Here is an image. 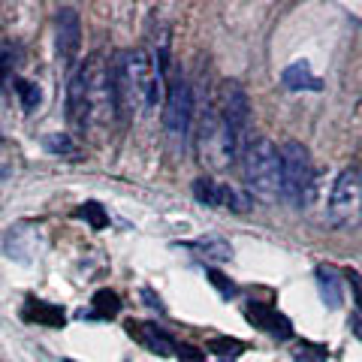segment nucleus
<instances>
[{"label":"nucleus","mask_w":362,"mask_h":362,"mask_svg":"<svg viewBox=\"0 0 362 362\" xmlns=\"http://www.w3.org/2000/svg\"><path fill=\"white\" fill-rule=\"evenodd\" d=\"M112 85H115V112L121 118H133L136 112H148L160 100L163 70L142 49L118 54L112 64Z\"/></svg>","instance_id":"1"},{"label":"nucleus","mask_w":362,"mask_h":362,"mask_svg":"<svg viewBox=\"0 0 362 362\" xmlns=\"http://www.w3.org/2000/svg\"><path fill=\"white\" fill-rule=\"evenodd\" d=\"M245 181L257 197L272 199L284 187L281 175V151L272 139H254L245 145Z\"/></svg>","instance_id":"2"},{"label":"nucleus","mask_w":362,"mask_h":362,"mask_svg":"<svg viewBox=\"0 0 362 362\" xmlns=\"http://www.w3.org/2000/svg\"><path fill=\"white\" fill-rule=\"evenodd\" d=\"M239 139L230 130V124L223 121V115L211 112L209 106L199 115V130H197V148H199V160L209 163L211 169H226L233 163L235 151H239Z\"/></svg>","instance_id":"3"},{"label":"nucleus","mask_w":362,"mask_h":362,"mask_svg":"<svg viewBox=\"0 0 362 362\" xmlns=\"http://www.w3.org/2000/svg\"><path fill=\"white\" fill-rule=\"evenodd\" d=\"M281 175H284V187L281 194L290 199V206L302 209L311 197V185H314V169H311V157L308 148L302 142L290 139L281 148Z\"/></svg>","instance_id":"4"},{"label":"nucleus","mask_w":362,"mask_h":362,"mask_svg":"<svg viewBox=\"0 0 362 362\" xmlns=\"http://www.w3.org/2000/svg\"><path fill=\"white\" fill-rule=\"evenodd\" d=\"M362 221V169L347 166L332 185L329 223L335 230H350Z\"/></svg>","instance_id":"5"},{"label":"nucleus","mask_w":362,"mask_h":362,"mask_svg":"<svg viewBox=\"0 0 362 362\" xmlns=\"http://www.w3.org/2000/svg\"><path fill=\"white\" fill-rule=\"evenodd\" d=\"M190 118H194V90L185 78H175L169 85V97H166V109H163V127L173 139L185 142L187 130H190Z\"/></svg>","instance_id":"6"},{"label":"nucleus","mask_w":362,"mask_h":362,"mask_svg":"<svg viewBox=\"0 0 362 362\" xmlns=\"http://www.w3.org/2000/svg\"><path fill=\"white\" fill-rule=\"evenodd\" d=\"M54 28H58V37H54L58 58L64 66H70L76 61L78 49H82V21H78V13L73 6H61L58 18H54Z\"/></svg>","instance_id":"7"},{"label":"nucleus","mask_w":362,"mask_h":362,"mask_svg":"<svg viewBox=\"0 0 362 362\" xmlns=\"http://www.w3.org/2000/svg\"><path fill=\"white\" fill-rule=\"evenodd\" d=\"M66 115H70L73 127H88L94 118V106H90V90H88V66H82L66 85Z\"/></svg>","instance_id":"8"},{"label":"nucleus","mask_w":362,"mask_h":362,"mask_svg":"<svg viewBox=\"0 0 362 362\" xmlns=\"http://www.w3.org/2000/svg\"><path fill=\"white\" fill-rule=\"evenodd\" d=\"M245 317L257 326V329L269 332L272 338H278V341H287V338L293 335L290 320L278 308H272L269 302H247L245 305Z\"/></svg>","instance_id":"9"},{"label":"nucleus","mask_w":362,"mask_h":362,"mask_svg":"<svg viewBox=\"0 0 362 362\" xmlns=\"http://www.w3.org/2000/svg\"><path fill=\"white\" fill-rule=\"evenodd\" d=\"M223 121L230 124V130L235 133V139L242 142V136L247 133V121H251V103H247V94L242 85H226L223 90V109H221Z\"/></svg>","instance_id":"10"},{"label":"nucleus","mask_w":362,"mask_h":362,"mask_svg":"<svg viewBox=\"0 0 362 362\" xmlns=\"http://www.w3.org/2000/svg\"><path fill=\"white\" fill-rule=\"evenodd\" d=\"M127 335L133 338L136 344H142L145 350H151L157 356H173L175 354V341L169 338L160 326L154 323H142V320H127Z\"/></svg>","instance_id":"11"},{"label":"nucleus","mask_w":362,"mask_h":362,"mask_svg":"<svg viewBox=\"0 0 362 362\" xmlns=\"http://www.w3.org/2000/svg\"><path fill=\"white\" fill-rule=\"evenodd\" d=\"M194 197L209 209H221V206H233L235 211L245 209V199L235 194L233 187L218 185V181H211V178H197L194 181Z\"/></svg>","instance_id":"12"},{"label":"nucleus","mask_w":362,"mask_h":362,"mask_svg":"<svg viewBox=\"0 0 362 362\" xmlns=\"http://www.w3.org/2000/svg\"><path fill=\"white\" fill-rule=\"evenodd\" d=\"M21 317L37 326H49V329H61V326L66 323V314L61 305L54 302H42V299H28L25 308H21Z\"/></svg>","instance_id":"13"},{"label":"nucleus","mask_w":362,"mask_h":362,"mask_svg":"<svg viewBox=\"0 0 362 362\" xmlns=\"http://www.w3.org/2000/svg\"><path fill=\"white\" fill-rule=\"evenodd\" d=\"M281 82H284L287 90H320V78H317L311 73V66L305 64V61H296V64H290L284 73H281Z\"/></svg>","instance_id":"14"},{"label":"nucleus","mask_w":362,"mask_h":362,"mask_svg":"<svg viewBox=\"0 0 362 362\" xmlns=\"http://www.w3.org/2000/svg\"><path fill=\"white\" fill-rule=\"evenodd\" d=\"M317 287H320V299L329 305V308H341L344 293H341V278L335 275V269H329V266L317 269Z\"/></svg>","instance_id":"15"},{"label":"nucleus","mask_w":362,"mask_h":362,"mask_svg":"<svg viewBox=\"0 0 362 362\" xmlns=\"http://www.w3.org/2000/svg\"><path fill=\"white\" fill-rule=\"evenodd\" d=\"M90 314L94 317H103V320H109V317H118L121 311V299L115 290H97L94 296H90Z\"/></svg>","instance_id":"16"},{"label":"nucleus","mask_w":362,"mask_h":362,"mask_svg":"<svg viewBox=\"0 0 362 362\" xmlns=\"http://www.w3.org/2000/svg\"><path fill=\"white\" fill-rule=\"evenodd\" d=\"M187 247H194V251H199L202 257H209V259H230L233 257V247L226 245L223 239H202V242H190Z\"/></svg>","instance_id":"17"},{"label":"nucleus","mask_w":362,"mask_h":362,"mask_svg":"<svg viewBox=\"0 0 362 362\" xmlns=\"http://www.w3.org/2000/svg\"><path fill=\"white\" fill-rule=\"evenodd\" d=\"M42 145H45V151H52V154H64V157L78 154V145L70 139V133H49L42 139Z\"/></svg>","instance_id":"18"},{"label":"nucleus","mask_w":362,"mask_h":362,"mask_svg":"<svg viewBox=\"0 0 362 362\" xmlns=\"http://www.w3.org/2000/svg\"><path fill=\"white\" fill-rule=\"evenodd\" d=\"M76 218L88 221L90 230H106V226H109V214H106V209L100 206V202H85V206L76 211Z\"/></svg>","instance_id":"19"},{"label":"nucleus","mask_w":362,"mask_h":362,"mask_svg":"<svg viewBox=\"0 0 362 362\" xmlns=\"http://www.w3.org/2000/svg\"><path fill=\"white\" fill-rule=\"evenodd\" d=\"M209 350L226 359V356H242L245 354V344L239 341V338H230V335H214L211 341H209Z\"/></svg>","instance_id":"20"},{"label":"nucleus","mask_w":362,"mask_h":362,"mask_svg":"<svg viewBox=\"0 0 362 362\" xmlns=\"http://www.w3.org/2000/svg\"><path fill=\"white\" fill-rule=\"evenodd\" d=\"M16 90H18V100H21V109L25 112H33L40 103H42V90H40V85L37 82H16Z\"/></svg>","instance_id":"21"},{"label":"nucleus","mask_w":362,"mask_h":362,"mask_svg":"<svg viewBox=\"0 0 362 362\" xmlns=\"http://www.w3.org/2000/svg\"><path fill=\"white\" fill-rule=\"evenodd\" d=\"M293 359H296V362H326V347L302 341L296 350H293Z\"/></svg>","instance_id":"22"},{"label":"nucleus","mask_w":362,"mask_h":362,"mask_svg":"<svg viewBox=\"0 0 362 362\" xmlns=\"http://www.w3.org/2000/svg\"><path fill=\"white\" fill-rule=\"evenodd\" d=\"M206 278H209V284H211V287H218L221 296H226V299L235 296V284L223 275V272H218V269H206Z\"/></svg>","instance_id":"23"},{"label":"nucleus","mask_w":362,"mask_h":362,"mask_svg":"<svg viewBox=\"0 0 362 362\" xmlns=\"http://www.w3.org/2000/svg\"><path fill=\"white\" fill-rule=\"evenodd\" d=\"M178 359L181 362H206V354L202 350H197V347H178Z\"/></svg>","instance_id":"24"},{"label":"nucleus","mask_w":362,"mask_h":362,"mask_svg":"<svg viewBox=\"0 0 362 362\" xmlns=\"http://www.w3.org/2000/svg\"><path fill=\"white\" fill-rule=\"evenodd\" d=\"M142 296H145V299H148V305H151V308H157V311H163V305H160V299H157V296H154V293H151V290H142Z\"/></svg>","instance_id":"25"},{"label":"nucleus","mask_w":362,"mask_h":362,"mask_svg":"<svg viewBox=\"0 0 362 362\" xmlns=\"http://www.w3.org/2000/svg\"><path fill=\"white\" fill-rule=\"evenodd\" d=\"M354 335L359 338V341H362V311L354 317Z\"/></svg>","instance_id":"26"},{"label":"nucleus","mask_w":362,"mask_h":362,"mask_svg":"<svg viewBox=\"0 0 362 362\" xmlns=\"http://www.w3.org/2000/svg\"><path fill=\"white\" fill-rule=\"evenodd\" d=\"M354 281V287H356V302L362 305V278H350Z\"/></svg>","instance_id":"27"},{"label":"nucleus","mask_w":362,"mask_h":362,"mask_svg":"<svg viewBox=\"0 0 362 362\" xmlns=\"http://www.w3.org/2000/svg\"><path fill=\"white\" fill-rule=\"evenodd\" d=\"M64 362H73V359H64Z\"/></svg>","instance_id":"28"}]
</instances>
